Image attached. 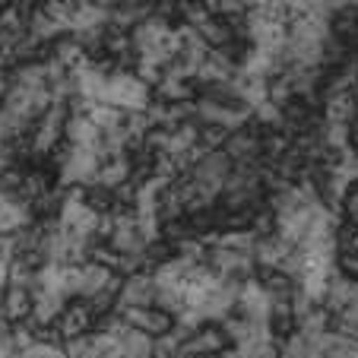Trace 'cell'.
I'll return each mask as SVG.
<instances>
[{
  "label": "cell",
  "mask_w": 358,
  "mask_h": 358,
  "mask_svg": "<svg viewBox=\"0 0 358 358\" xmlns=\"http://www.w3.org/2000/svg\"><path fill=\"white\" fill-rule=\"evenodd\" d=\"M266 181V171L260 169L257 162L254 165H231V175L225 178L222 187V203L229 213H241L250 210L260 196V187Z\"/></svg>",
  "instance_id": "obj_1"
},
{
  "label": "cell",
  "mask_w": 358,
  "mask_h": 358,
  "mask_svg": "<svg viewBox=\"0 0 358 358\" xmlns=\"http://www.w3.org/2000/svg\"><path fill=\"white\" fill-rule=\"evenodd\" d=\"M105 105L124 111V115H136V111L149 108V86L136 80V73H127V70H117V73H108L105 80V92L101 99Z\"/></svg>",
  "instance_id": "obj_2"
},
{
  "label": "cell",
  "mask_w": 358,
  "mask_h": 358,
  "mask_svg": "<svg viewBox=\"0 0 358 358\" xmlns=\"http://www.w3.org/2000/svg\"><path fill=\"white\" fill-rule=\"evenodd\" d=\"M250 121H254V111L248 105H222V101H213L206 95L194 101V124H200V127H219L231 134V130L248 127Z\"/></svg>",
  "instance_id": "obj_3"
},
{
  "label": "cell",
  "mask_w": 358,
  "mask_h": 358,
  "mask_svg": "<svg viewBox=\"0 0 358 358\" xmlns=\"http://www.w3.org/2000/svg\"><path fill=\"white\" fill-rule=\"evenodd\" d=\"M67 117H70V105L55 101V105L32 124V130H29V152H32V156H51L64 140Z\"/></svg>",
  "instance_id": "obj_4"
},
{
  "label": "cell",
  "mask_w": 358,
  "mask_h": 358,
  "mask_svg": "<svg viewBox=\"0 0 358 358\" xmlns=\"http://www.w3.org/2000/svg\"><path fill=\"white\" fill-rule=\"evenodd\" d=\"M61 165V184L64 187H92L95 171H99V152L92 146H67L57 159Z\"/></svg>",
  "instance_id": "obj_5"
},
{
  "label": "cell",
  "mask_w": 358,
  "mask_h": 358,
  "mask_svg": "<svg viewBox=\"0 0 358 358\" xmlns=\"http://www.w3.org/2000/svg\"><path fill=\"white\" fill-rule=\"evenodd\" d=\"M229 349V336L222 333L219 324H203L194 330L181 345H178V358H216Z\"/></svg>",
  "instance_id": "obj_6"
},
{
  "label": "cell",
  "mask_w": 358,
  "mask_h": 358,
  "mask_svg": "<svg viewBox=\"0 0 358 358\" xmlns=\"http://www.w3.org/2000/svg\"><path fill=\"white\" fill-rule=\"evenodd\" d=\"M152 304H156V282H152V273L140 270V273L124 276L115 311H121V308H152Z\"/></svg>",
  "instance_id": "obj_7"
},
{
  "label": "cell",
  "mask_w": 358,
  "mask_h": 358,
  "mask_svg": "<svg viewBox=\"0 0 358 358\" xmlns=\"http://www.w3.org/2000/svg\"><path fill=\"white\" fill-rule=\"evenodd\" d=\"M169 32H171V26H169V20H165L162 13L146 16L140 26L130 29V51H134L136 57H140V55H149V51L162 48V41L169 38Z\"/></svg>",
  "instance_id": "obj_8"
},
{
  "label": "cell",
  "mask_w": 358,
  "mask_h": 358,
  "mask_svg": "<svg viewBox=\"0 0 358 358\" xmlns=\"http://www.w3.org/2000/svg\"><path fill=\"white\" fill-rule=\"evenodd\" d=\"M117 314H121V320L130 327V330H140L152 339L165 336V333L175 327V317L159 311V308H121Z\"/></svg>",
  "instance_id": "obj_9"
},
{
  "label": "cell",
  "mask_w": 358,
  "mask_h": 358,
  "mask_svg": "<svg viewBox=\"0 0 358 358\" xmlns=\"http://www.w3.org/2000/svg\"><path fill=\"white\" fill-rule=\"evenodd\" d=\"M222 152L229 156L231 165H254L264 152V140L260 134H254L250 127H241V130H231L222 143Z\"/></svg>",
  "instance_id": "obj_10"
},
{
  "label": "cell",
  "mask_w": 358,
  "mask_h": 358,
  "mask_svg": "<svg viewBox=\"0 0 358 358\" xmlns=\"http://www.w3.org/2000/svg\"><path fill=\"white\" fill-rule=\"evenodd\" d=\"M115 279H117L115 270L95 264V260H86V264H80V292H76V298H80L83 304L95 301V298L108 289Z\"/></svg>",
  "instance_id": "obj_11"
},
{
  "label": "cell",
  "mask_w": 358,
  "mask_h": 358,
  "mask_svg": "<svg viewBox=\"0 0 358 358\" xmlns=\"http://www.w3.org/2000/svg\"><path fill=\"white\" fill-rule=\"evenodd\" d=\"M130 175H134V165H130L127 156L108 159V162L99 165L92 187H101V190H108V194H117L121 187H127V184H130Z\"/></svg>",
  "instance_id": "obj_12"
},
{
  "label": "cell",
  "mask_w": 358,
  "mask_h": 358,
  "mask_svg": "<svg viewBox=\"0 0 358 358\" xmlns=\"http://www.w3.org/2000/svg\"><path fill=\"white\" fill-rule=\"evenodd\" d=\"M26 35L38 48H45V45H55V41L61 38V35H67V32H64L61 22L51 20V16H48L41 7H35V10H29V13H26Z\"/></svg>",
  "instance_id": "obj_13"
},
{
  "label": "cell",
  "mask_w": 358,
  "mask_h": 358,
  "mask_svg": "<svg viewBox=\"0 0 358 358\" xmlns=\"http://www.w3.org/2000/svg\"><path fill=\"white\" fill-rule=\"evenodd\" d=\"M0 311L3 317L13 324H26L29 314H32V292L29 289H20V285H7L3 295H0Z\"/></svg>",
  "instance_id": "obj_14"
},
{
  "label": "cell",
  "mask_w": 358,
  "mask_h": 358,
  "mask_svg": "<svg viewBox=\"0 0 358 358\" xmlns=\"http://www.w3.org/2000/svg\"><path fill=\"white\" fill-rule=\"evenodd\" d=\"M89 324H92V311H89V304L80 301V304H67V308H64L55 330L61 339H73V336H86Z\"/></svg>",
  "instance_id": "obj_15"
},
{
  "label": "cell",
  "mask_w": 358,
  "mask_h": 358,
  "mask_svg": "<svg viewBox=\"0 0 358 358\" xmlns=\"http://www.w3.org/2000/svg\"><path fill=\"white\" fill-rule=\"evenodd\" d=\"M99 136H101L99 127L89 121V115H83V111H70L67 127H64V140H67V146H92L95 149Z\"/></svg>",
  "instance_id": "obj_16"
},
{
  "label": "cell",
  "mask_w": 358,
  "mask_h": 358,
  "mask_svg": "<svg viewBox=\"0 0 358 358\" xmlns=\"http://www.w3.org/2000/svg\"><path fill=\"white\" fill-rule=\"evenodd\" d=\"M117 349H121L124 358H156V339L124 327L121 336H117Z\"/></svg>",
  "instance_id": "obj_17"
},
{
  "label": "cell",
  "mask_w": 358,
  "mask_h": 358,
  "mask_svg": "<svg viewBox=\"0 0 358 358\" xmlns=\"http://www.w3.org/2000/svg\"><path fill=\"white\" fill-rule=\"evenodd\" d=\"M146 16H152L149 3H121V7L108 10V29H117V32H130L134 26H140Z\"/></svg>",
  "instance_id": "obj_18"
},
{
  "label": "cell",
  "mask_w": 358,
  "mask_h": 358,
  "mask_svg": "<svg viewBox=\"0 0 358 358\" xmlns=\"http://www.w3.org/2000/svg\"><path fill=\"white\" fill-rule=\"evenodd\" d=\"M51 57H55V61L61 64L64 70H70V73L89 64V61H86V51H83V48L76 45V41L70 38V35H61V38H57L55 45H51Z\"/></svg>",
  "instance_id": "obj_19"
},
{
  "label": "cell",
  "mask_w": 358,
  "mask_h": 358,
  "mask_svg": "<svg viewBox=\"0 0 358 358\" xmlns=\"http://www.w3.org/2000/svg\"><path fill=\"white\" fill-rule=\"evenodd\" d=\"M156 92H159V99H162L165 105H184V101H194V86H190L187 80L171 76V73H162Z\"/></svg>",
  "instance_id": "obj_20"
},
{
  "label": "cell",
  "mask_w": 358,
  "mask_h": 358,
  "mask_svg": "<svg viewBox=\"0 0 358 358\" xmlns=\"http://www.w3.org/2000/svg\"><path fill=\"white\" fill-rule=\"evenodd\" d=\"M358 117V108L355 101H352V95H327L324 101V121L330 124H352Z\"/></svg>",
  "instance_id": "obj_21"
},
{
  "label": "cell",
  "mask_w": 358,
  "mask_h": 358,
  "mask_svg": "<svg viewBox=\"0 0 358 358\" xmlns=\"http://www.w3.org/2000/svg\"><path fill=\"white\" fill-rule=\"evenodd\" d=\"M101 51H108L111 57H127L130 35L127 32H117V29H108V32H105V41H101Z\"/></svg>",
  "instance_id": "obj_22"
},
{
  "label": "cell",
  "mask_w": 358,
  "mask_h": 358,
  "mask_svg": "<svg viewBox=\"0 0 358 358\" xmlns=\"http://www.w3.org/2000/svg\"><path fill=\"white\" fill-rule=\"evenodd\" d=\"M64 358H95L92 355V336H73V339H64Z\"/></svg>",
  "instance_id": "obj_23"
},
{
  "label": "cell",
  "mask_w": 358,
  "mask_h": 358,
  "mask_svg": "<svg viewBox=\"0 0 358 358\" xmlns=\"http://www.w3.org/2000/svg\"><path fill=\"white\" fill-rule=\"evenodd\" d=\"M7 86H10V73H7V64L0 61V101L7 95Z\"/></svg>",
  "instance_id": "obj_24"
},
{
  "label": "cell",
  "mask_w": 358,
  "mask_h": 358,
  "mask_svg": "<svg viewBox=\"0 0 358 358\" xmlns=\"http://www.w3.org/2000/svg\"><path fill=\"white\" fill-rule=\"evenodd\" d=\"M216 358H238V352H235V349H231V345H229V349H225L222 355H216Z\"/></svg>",
  "instance_id": "obj_25"
},
{
  "label": "cell",
  "mask_w": 358,
  "mask_h": 358,
  "mask_svg": "<svg viewBox=\"0 0 358 358\" xmlns=\"http://www.w3.org/2000/svg\"><path fill=\"white\" fill-rule=\"evenodd\" d=\"M101 358H124V355H121V349H111V352H105Z\"/></svg>",
  "instance_id": "obj_26"
},
{
  "label": "cell",
  "mask_w": 358,
  "mask_h": 358,
  "mask_svg": "<svg viewBox=\"0 0 358 358\" xmlns=\"http://www.w3.org/2000/svg\"><path fill=\"white\" fill-rule=\"evenodd\" d=\"M352 225H355V229H358V219H355V222H352Z\"/></svg>",
  "instance_id": "obj_27"
}]
</instances>
